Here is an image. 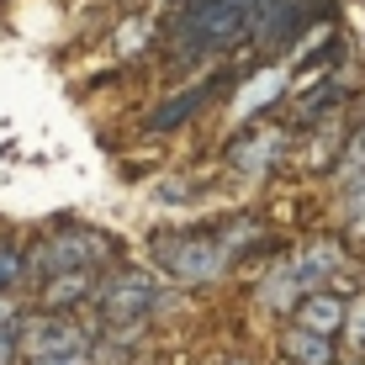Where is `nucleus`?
<instances>
[{
	"instance_id": "nucleus-1",
	"label": "nucleus",
	"mask_w": 365,
	"mask_h": 365,
	"mask_svg": "<svg viewBox=\"0 0 365 365\" xmlns=\"http://www.w3.org/2000/svg\"><path fill=\"white\" fill-rule=\"evenodd\" d=\"M265 0H191L170 27V64H201L212 53H233L255 37Z\"/></svg>"
},
{
	"instance_id": "nucleus-2",
	"label": "nucleus",
	"mask_w": 365,
	"mask_h": 365,
	"mask_svg": "<svg viewBox=\"0 0 365 365\" xmlns=\"http://www.w3.org/2000/svg\"><path fill=\"white\" fill-rule=\"evenodd\" d=\"M101 259H111V238L85 228V222H53L48 238H37V249H32V270L43 281H53V275H91Z\"/></svg>"
},
{
	"instance_id": "nucleus-3",
	"label": "nucleus",
	"mask_w": 365,
	"mask_h": 365,
	"mask_svg": "<svg viewBox=\"0 0 365 365\" xmlns=\"http://www.w3.org/2000/svg\"><path fill=\"white\" fill-rule=\"evenodd\" d=\"M148 255L159 259V270H170L175 281H191V286L212 281L233 259L217 233H154L148 238Z\"/></svg>"
},
{
	"instance_id": "nucleus-4",
	"label": "nucleus",
	"mask_w": 365,
	"mask_h": 365,
	"mask_svg": "<svg viewBox=\"0 0 365 365\" xmlns=\"http://www.w3.org/2000/svg\"><path fill=\"white\" fill-rule=\"evenodd\" d=\"M159 286L148 281V270H111L106 281H101L96 292V307L101 318L111 323V329H138V323H148L159 312Z\"/></svg>"
},
{
	"instance_id": "nucleus-5",
	"label": "nucleus",
	"mask_w": 365,
	"mask_h": 365,
	"mask_svg": "<svg viewBox=\"0 0 365 365\" xmlns=\"http://www.w3.org/2000/svg\"><path fill=\"white\" fill-rule=\"evenodd\" d=\"M329 11H334L329 0H265L249 43H255L265 58H270V53H286V48H292L318 16H329Z\"/></svg>"
},
{
	"instance_id": "nucleus-6",
	"label": "nucleus",
	"mask_w": 365,
	"mask_h": 365,
	"mask_svg": "<svg viewBox=\"0 0 365 365\" xmlns=\"http://www.w3.org/2000/svg\"><path fill=\"white\" fill-rule=\"evenodd\" d=\"M238 85V74L233 69H222V74H212V80H201V85H191V91H180V96H170V101H159L154 111H148V122L143 128L148 133H175V128H185L191 117H201V111L212 106V101H222Z\"/></svg>"
},
{
	"instance_id": "nucleus-7",
	"label": "nucleus",
	"mask_w": 365,
	"mask_h": 365,
	"mask_svg": "<svg viewBox=\"0 0 365 365\" xmlns=\"http://www.w3.org/2000/svg\"><path fill=\"white\" fill-rule=\"evenodd\" d=\"M80 349H91V339L80 334L74 318L37 312L32 323H21V355L27 360H58V355H80Z\"/></svg>"
},
{
	"instance_id": "nucleus-8",
	"label": "nucleus",
	"mask_w": 365,
	"mask_h": 365,
	"mask_svg": "<svg viewBox=\"0 0 365 365\" xmlns=\"http://www.w3.org/2000/svg\"><path fill=\"white\" fill-rule=\"evenodd\" d=\"M281 148H286V133L259 122V128H244V133L228 143V165L244 170V175H265V170L281 165Z\"/></svg>"
},
{
	"instance_id": "nucleus-9",
	"label": "nucleus",
	"mask_w": 365,
	"mask_h": 365,
	"mask_svg": "<svg viewBox=\"0 0 365 365\" xmlns=\"http://www.w3.org/2000/svg\"><path fill=\"white\" fill-rule=\"evenodd\" d=\"M292 318H297V329H302V334H323V339H334V334L349 323V307H344V297H339V292H312V297L292 312Z\"/></svg>"
},
{
	"instance_id": "nucleus-10",
	"label": "nucleus",
	"mask_w": 365,
	"mask_h": 365,
	"mask_svg": "<svg viewBox=\"0 0 365 365\" xmlns=\"http://www.w3.org/2000/svg\"><path fill=\"white\" fill-rule=\"evenodd\" d=\"M339 96H344V80H334V74H323V80L312 85V91H302V96L292 101V111H286V128H307L312 117H329Z\"/></svg>"
},
{
	"instance_id": "nucleus-11",
	"label": "nucleus",
	"mask_w": 365,
	"mask_h": 365,
	"mask_svg": "<svg viewBox=\"0 0 365 365\" xmlns=\"http://www.w3.org/2000/svg\"><path fill=\"white\" fill-rule=\"evenodd\" d=\"M101 281L96 275H53V281H43V312H58L64 318L69 307H80L85 297H96Z\"/></svg>"
},
{
	"instance_id": "nucleus-12",
	"label": "nucleus",
	"mask_w": 365,
	"mask_h": 365,
	"mask_svg": "<svg viewBox=\"0 0 365 365\" xmlns=\"http://www.w3.org/2000/svg\"><path fill=\"white\" fill-rule=\"evenodd\" d=\"M307 297H312V292L302 286V275H297V265H292V259H286V265L275 270L265 286H259V302H265L270 312H297Z\"/></svg>"
},
{
	"instance_id": "nucleus-13",
	"label": "nucleus",
	"mask_w": 365,
	"mask_h": 365,
	"mask_svg": "<svg viewBox=\"0 0 365 365\" xmlns=\"http://www.w3.org/2000/svg\"><path fill=\"white\" fill-rule=\"evenodd\" d=\"M286 360H292V365H334V339L292 329V334H286Z\"/></svg>"
},
{
	"instance_id": "nucleus-14",
	"label": "nucleus",
	"mask_w": 365,
	"mask_h": 365,
	"mask_svg": "<svg viewBox=\"0 0 365 365\" xmlns=\"http://www.w3.org/2000/svg\"><path fill=\"white\" fill-rule=\"evenodd\" d=\"M217 238H222V249H228V255L238 259V255H249V249H255V244H265V222H259V217H249V212H244V217H233V222H222V228H217Z\"/></svg>"
},
{
	"instance_id": "nucleus-15",
	"label": "nucleus",
	"mask_w": 365,
	"mask_h": 365,
	"mask_svg": "<svg viewBox=\"0 0 365 365\" xmlns=\"http://www.w3.org/2000/svg\"><path fill=\"white\" fill-rule=\"evenodd\" d=\"M27 265L32 255L16 244V238H0V302H6L11 292H21V281H27Z\"/></svg>"
},
{
	"instance_id": "nucleus-16",
	"label": "nucleus",
	"mask_w": 365,
	"mask_h": 365,
	"mask_svg": "<svg viewBox=\"0 0 365 365\" xmlns=\"http://www.w3.org/2000/svg\"><path fill=\"white\" fill-rule=\"evenodd\" d=\"M334 175H339V180H349V185L365 180V122L344 138V154H339V170Z\"/></svg>"
},
{
	"instance_id": "nucleus-17",
	"label": "nucleus",
	"mask_w": 365,
	"mask_h": 365,
	"mask_svg": "<svg viewBox=\"0 0 365 365\" xmlns=\"http://www.w3.org/2000/svg\"><path fill=\"white\" fill-rule=\"evenodd\" d=\"M16 355H21V323L0 307V365H11Z\"/></svg>"
},
{
	"instance_id": "nucleus-18",
	"label": "nucleus",
	"mask_w": 365,
	"mask_h": 365,
	"mask_svg": "<svg viewBox=\"0 0 365 365\" xmlns=\"http://www.w3.org/2000/svg\"><path fill=\"white\" fill-rule=\"evenodd\" d=\"M349 334H355V344H365V297H360V307L349 312Z\"/></svg>"
},
{
	"instance_id": "nucleus-19",
	"label": "nucleus",
	"mask_w": 365,
	"mask_h": 365,
	"mask_svg": "<svg viewBox=\"0 0 365 365\" xmlns=\"http://www.w3.org/2000/svg\"><path fill=\"white\" fill-rule=\"evenodd\" d=\"M228 365H255V360H228Z\"/></svg>"
},
{
	"instance_id": "nucleus-20",
	"label": "nucleus",
	"mask_w": 365,
	"mask_h": 365,
	"mask_svg": "<svg viewBox=\"0 0 365 365\" xmlns=\"http://www.w3.org/2000/svg\"><path fill=\"white\" fill-rule=\"evenodd\" d=\"M286 365H292V360H286Z\"/></svg>"
}]
</instances>
